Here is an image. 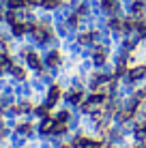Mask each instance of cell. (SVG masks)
Listing matches in <instances>:
<instances>
[{
    "mask_svg": "<svg viewBox=\"0 0 146 148\" xmlns=\"http://www.w3.org/2000/svg\"><path fill=\"white\" fill-rule=\"evenodd\" d=\"M26 62H28V67L34 69V71H41V69H43L41 58H39V54H34V52H28V54H26Z\"/></svg>",
    "mask_w": 146,
    "mask_h": 148,
    "instance_id": "1",
    "label": "cell"
},
{
    "mask_svg": "<svg viewBox=\"0 0 146 148\" xmlns=\"http://www.w3.org/2000/svg\"><path fill=\"white\" fill-rule=\"evenodd\" d=\"M32 32H34V39H37L39 43L49 41V30L45 28V26H32Z\"/></svg>",
    "mask_w": 146,
    "mask_h": 148,
    "instance_id": "2",
    "label": "cell"
},
{
    "mask_svg": "<svg viewBox=\"0 0 146 148\" xmlns=\"http://www.w3.org/2000/svg\"><path fill=\"white\" fill-rule=\"evenodd\" d=\"M144 75H146V67H135L127 73V77H129V82H138V79H142Z\"/></svg>",
    "mask_w": 146,
    "mask_h": 148,
    "instance_id": "3",
    "label": "cell"
},
{
    "mask_svg": "<svg viewBox=\"0 0 146 148\" xmlns=\"http://www.w3.org/2000/svg\"><path fill=\"white\" fill-rule=\"evenodd\" d=\"M58 97H60V86H52V88H49V95H47V105L49 108L58 101Z\"/></svg>",
    "mask_w": 146,
    "mask_h": 148,
    "instance_id": "4",
    "label": "cell"
},
{
    "mask_svg": "<svg viewBox=\"0 0 146 148\" xmlns=\"http://www.w3.org/2000/svg\"><path fill=\"white\" fill-rule=\"evenodd\" d=\"M45 64H47V67H58V64H60V54L58 52H52L47 58H45Z\"/></svg>",
    "mask_w": 146,
    "mask_h": 148,
    "instance_id": "5",
    "label": "cell"
},
{
    "mask_svg": "<svg viewBox=\"0 0 146 148\" xmlns=\"http://www.w3.org/2000/svg\"><path fill=\"white\" fill-rule=\"evenodd\" d=\"M93 62L97 64V67H101V64L105 62V49H103V47H99L97 52H95V56H93Z\"/></svg>",
    "mask_w": 146,
    "mask_h": 148,
    "instance_id": "6",
    "label": "cell"
},
{
    "mask_svg": "<svg viewBox=\"0 0 146 148\" xmlns=\"http://www.w3.org/2000/svg\"><path fill=\"white\" fill-rule=\"evenodd\" d=\"M144 9H146L144 0H135V2L131 4V13H133V15H142V13H144Z\"/></svg>",
    "mask_w": 146,
    "mask_h": 148,
    "instance_id": "7",
    "label": "cell"
},
{
    "mask_svg": "<svg viewBox=\"0 0 146 148\" xmlns=\"http://www.w3.org/2000/svg\"><path fill=\"white\" fill-rule=\"evenodd\" d=\"M82 45H88V43H95L97 41V32H86V34H82V37L77 39Z\"/></svg>",
    "mask_w": 146,
    "mask_h": 148,
    "instance_id": "8",
    "label": "cell"
},
{
    "mask_svg": "<svg viewBox=\"0 0 146 148\" xmlns=\"http://www.w3.org/2000/svg\"><path fill=\"white\" fill-rule=\"evenodd\" d=\"M54 125H56V122H54L52 118H45V120L41 122V133H52V131H54Z\"/></svg>",
    "mask_w": 146,
    "mask_h": 148,
    "instance_id": "9",
    "label": "cell"
},
{
    "mask_svg": "<svg viewBox=\"0 0 146 148\" xmlns=\"http://www.w3.org/2000/svg\"><path fill=\"white\" fill-rule=\"evenodd\" d=\"M101 7L105 9V11L114 13V11L118 9V2H116V0H101Z\"/></svg>",
    "mask_w": 146,
    "mask_h": 148,
    "instance_id": "10",
    "label": "cell"
},
{
    "mask_svg": "<svg viewBox=\"0 0 146 148\" xmlns=\"http://www.w3.org/2000/svg\"><path fill=\"white\" fill-rule=\"evenodd\" d=\"M67 101H69V103H80V101H82V92H80V90L69 92V95H67Z\"/></svg>",
    "mask_w": 146,
    "mask_h": 148,
    "instance_id": "11",
    "label": "cell"
},
{
    "mask_svg": "<svg viewBox=\"0 0 146 148\" xmlns=\"http://www.w3.org/2000/svg\"><path fill=\"white\" fill-rule=\"evenodd\" d=\"M11 73H13L17 79H24V77H26V71H24L22 67H17V64H13V67H11Z\"/></svg>",
    "mask_w": 146,
    "mask_h": 148,
    "instance_id": "12",
    "label": "cell"
},
{
    "mask_svg": "<svg viewBox=\"0 0 146 148\" xmlns=\"http://www.w3.org/2000/svg\"><path fill=\"white\" fill-rule=\"evenodd\" d=\"M41 7H45V9H56L58 4H60V0H41Z\"/></svg>",
    "mask_w": 146,
    "mask_h": 148,
    "instance_id": "13",
    "label": "cell"
},
{
    "mask_svg": "<svg viewBox=\"0 0 146 148\" xmlns=\"http://www.w3.org/2000/svg\"><path fill=\"white\" fill-rule=\"evenodd\" d=\"M135 140H140V142L146 140V127H138L135 129Z\"/></svg>",
    "mask_w": 146,
    "mask_h": 148,
    "instance_id": "14",
    "label": "cell"
},
{
    "mask_svg": "<svg viewBox=\"0 0 146 148\" xmlns=\"http://www.w3.org/2000/svg\"><path fill=\"white\" fill-rule=\"evenodd\" d=\"M82 148H101V144L93 140H82Z\"/></svg>",
    "mask_w": 146,
    "mask_h": 148,
    "instance_id": "15",
    "label": "cell"
},
{
    "mask_svg": "<svg viewBox=\"0 0 146 148\" xmlns=\"http://www.w3.org/2000/svg\"><path fill=\"white\" fill-rule=\"evenodd\" d=\"M47 108H49L47 103H45V105H39V108H37V114L41 116V118H45V116H47Z\"/></svg>",
    "mask_w": 146,
    "mask_h": 148,
    "instance_id": "16",
    "label": "cell"
},
{
    "mask_svg": "<svg viewBox=\"0 0 146 148\" xmlns=\"http://www.w3.org/2000/svg\"><path fill=\"white\" fill-rule=\"evenodd\" d=\"M64 129H67L64 122H56V125H54V133H64Z\"/></svg>",
    "mask_w": 146,
    "mask_h": 148,
    "instance_id": "17",
    "label": "cell"
},
{
    "mask_svg": "<svg viewBox=\"0 0 146 148\" xmlns=\"http://www.w3.org/2000/svg\"><path fill=\"white\" fill-rule=\"evenodd\" d=\"M67 118H69V114H67V112H60V114L56 116V122H67Z\"/></svg>",
    "mask_w": 146,
    "mask_h": 148,
    "instance_id": "18",
    "label": "cell"
},
{
    "mask_svg": "<svg viewBox=\"0 0 146 148\" xmlns=\"http://www.w3.org/2000/svg\"><path fill=\"white\" fill-rule=\"evenodd\" d=\"M19 133H30V125H22L19 127Z\"/></svg>",
    "mask_w": 146,
    "mask_h": 148,
    "instance_id": "19",
    "label": "cell"
}]
</instances>
